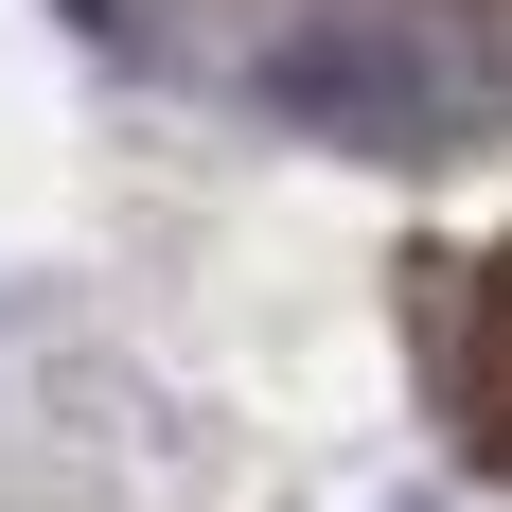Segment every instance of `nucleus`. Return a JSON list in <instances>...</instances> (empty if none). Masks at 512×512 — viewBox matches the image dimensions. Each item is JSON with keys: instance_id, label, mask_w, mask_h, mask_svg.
I'll list each match as a JSON object with an SVG mask.
<instances>
[{"instance_id": "f257e3e1", "label": "nucleus", "mask_w": 512, "mask_h": 512, "mask_svg": "<svg viewBox=\"0 0 512 512\" xmlns=\"http://www.w3.org/2000/svg\"><path fill=\"white\" fill-rule=\"evenodd\" d=\"M407 301H424V407L460 424V460L512 495V248H442Z\"/></svg>"}, {"instance_id": "f03ea898", "label": "nucleus", "mask_w": 512, "mask_h": 512, "mask_svg": "<svg viewBox=\"0 0 512 512\" xmlns=\"http://www.w3.org/2000/svg\"><path fill=\"white\" fill-rule=\"evenodd\" d=\"M265 106H283V124H336V142H424V124H442V106L407 89L389 36H301V53H265Z\"/></svg>"}]
</instances>
